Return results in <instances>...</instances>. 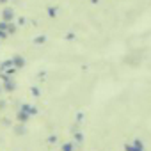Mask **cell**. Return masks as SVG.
I'll list each match as a JSON object with an SVG mask.
<instances>
[{
  "instance_id": "6da1fadb",
  "label": "cell",
  "mask_w": 151,
  "mask_h": 151,
  "mask_svg": "<svg viewBox=\"0 0 151 151\" xmlns=\"http://www.w3.org/2000/svg\"><path fill=\"white\" fill-rule=\"evenodd\" d=\"M14 16H16V13H14V9L13 7H4V11H2V22H6V23H11L13 20H14Z\"/></svg>"
},
{
  "instance_id": "7a4b0ae2",
  "label": "cell",
  "mask_w": 151,
  "mask_h": 151,
  "mask_svg": "<svg viewBox=\"0 0 151 151\" xmlns=\"http://www.w3.org/2000/svg\"><path fill=\"white\" fill-rule=\"evenodd\" d=\"M11 62H13V64H14V66H16V68H22V66H23V64H25V62H23V59H22V57H13V60H11Z\"/></svg>"
},
{
  "instance_id": "3957f363",
  "label": "cell",
  "mask_w": 151,
  "mask_h": 151,
  "mask_svg": "<svg viewBox=\"0 0 151 151\" xmlns=\"http://www.w3.org/2000/svg\"><path fill=\"white\" fill-rule=\"evenodd\" d=\"M46 11H48V16H50V18H55V16H57V9H55V7H48Z\"/></svg>"
},
{
  "instance_id": "277c9868",
  "label": "cell",
  "mask_w": 151,
  "mask_h": 151,
  "mask_svg": "<svg viewBox=\"0 0 151 151\" xmlns=\"http://www.w3.org/2000/svg\"><path fill=\"white\" fill-rule=\"evenodd\" d=\"M45 39H46L45 36H37V37L34 39V43H36V45H41V43H45Z\"/></svg>"
},
{
  "instance_id": "5b68a950",
  "label": "cell",
  "mask_w": 151,
  "mask_h": 151,
  "mask_svg": "<svg viewBox=\"0 0 151 151\" xmlns=\"http://www.w3.org/2000/svg\"><path fill=\"white\" fill-rule=\"evenodd\" d=\"M27 117H29V114H25V112H20V114H18V119H20V121H25Z\"/></svg>"
},
{
  "instance_id": "8992f818",
  "label": "cell",
  "mask_w": 151,
  "mask_h": 151,
  "mask_svg": "<svg viewBox=\"0 0 151 151\" xmlns=\"http://www.w3.org/2000/svg\"><path fill=\"white\" fill-rule=\"evenodd\" d=\"M62 149H64V151H71V149H73V146H71V144H66Z\"/></svg>"
},
{
  "instance_id": "52a82bcc",
  "label": "cell",
  "mask_w": 151,
  "mask_h": 151,
  "mask_svg": "<svg viewBox=\"0 0 151 151\" xmlns=\"http://www.w3.org/2000/svg\"><path fill=\"white\" fill-rule=\"evenodd\" d=\"M7 2H9V0H0V4H4V6H6Z\"/></svg>"
},
{
  "instance_id": "ba28073f",
  "label": "cell",
  "mask_w": 151,
  "mask_h": 151,
  "mask_svg": "<svg viewBox=\"0 0 151 151\" xmlns=\"http://www.w3.org/2000/svg\"><path fill=\"white\" fill-rule=\"evenodd\" d=\"M91 2H93V4H98V0H91Z\"/></svg>"
}]
</instances>
